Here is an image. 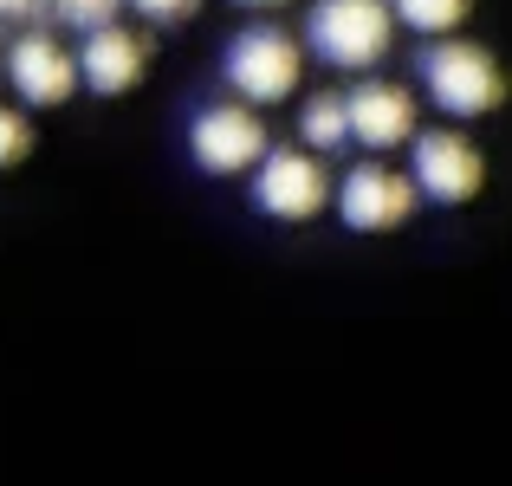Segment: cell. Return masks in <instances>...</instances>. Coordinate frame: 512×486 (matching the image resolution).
Instances as JSON below:
<instances>
[{
	"label": "cell",
	"instance_id": "6da1fadb",
	"mask_svg": "<svg viewBox=\"0 0 512 486\" xmlns=\"http://www.w3.org/2000/svg\"><path fill=\"white\" fill-rule=\"evenodd\" d=\"M305 59H312V52H305V39H292L286 26L260 20V26H240V33L227 39L221 78H227V91H234L240 104H253V111H273V104L299 98Z\"/></svg>",
	"mask_w": 512,
	"mask_h": 486
},
{
	"label": "cell",
	"instance_id": "7a4b0ae2",
	"mask_svg": "<svg viewBox=\"0 0 512 486\" xmlns=\"http://www.w3.org/2000/svg\"><path fill=\"white\" fill-rule=\"evenodd\" d=\"M396 46V7L389 0H318L305 13V52L331 72H363L389 59Z\"/></svg>",
	"mask_w": 512,
	"mask_h": 486
},
{
	"label": "cell",
	"instance_id": "3957f363",
	"mask_svg": "<svg viewBox=\"0 0 512 486\" xmlns=\"http://www.w3.org/2000/svg\"><path fill=\"white\" fill-rule=\"evenodd\" d=\"M422 91L441 117L474 124V117H493L506 104V72L487 46L454 33V39H435V46L422 52Z\"/></svg>",
	"mask_w": 512,
	"mask_h": 486
},
{
	"label": "cell",
	"instance_id": "277c9868",
	"mask_svg": "<svg viewBox=\"0 0 512 486\" xmlns=\"http://www.w3.org/2000/svg\"><path fill=\"white\" fill-rule=\"evenodd\" d=\"M331 208H338V221L350 234H396V227H409V214L422 208V188H415L409 169H396V162H383V156H363L338 175Z\"/></svg>",
	"mask_w": 512,
	"mask_h": 486
},
{
	"label": "cell",
	"instance_id": "5b68a950",
	"mask_svg": "<svg viewBox=\"0 0 512 486\" xmlns=\"http://www.w3.org/2000/svg\"><path fill=\"white\" fill-rule=\"evenodd\" d=\"M273 150L266 137V111L227 98V104H201L195 124H188V156L201 175H253Z\"/></svg>",
	"mask_w": 512,
	"mask_h": 486
},
{
	"label": "cell",
	"instance_id": "8992f818",
	"mask_svg": "<svg viewBox=\"0 0 512 486\" xmlns=\"http://www.w3.org/2000/svg\"><path fill=\"white\" fill-rule=\"evenodd\" d=\"M247 182H253V208L273 214V221H318V214L331 208V195H338L325 156L305 150V143H292V150H266V162L247 175Z\"/></svg>",
	"mask_w": 512,
	"mask_h": 486
},
{
	"label": "cell",
	"instance_id": "52a82bcc",
	"mask_svg": "<svg viewBox=\"0 0 512 486\" xmlns=\"http://www.w3.org/2000/svg\"><path fill=\"white\" fill-rule=\"evenodd\" d=\"M409 175L415 188H422V201H435V208H461V201H474L480 188H487V156H480V143L467 137V130H422V137L409 143Z\"/></svg>",
	"mask_w": 512,
	"mask_h": 486
},
{
	"label": "cell",
	"instance_id": "ba28073f",
	"mask_svg": "<svg viewBox=\"0 0 512 486\" xmlns=\"http://www.w3.org/2000/svg\"><path fill=\"white\" fill-rule=\"evenodd\" d=\"M7 91L26 111H59L78 85V46H65L52 26H26L7 46Z\"/></svg>",
	"mask_w": 512,
	"mask_h": 486
},
{
	"label": "cell",
	"instance_id": "9c48e42d",
	"mask_svg": "<svg viewBox=\"0 0 512 486\" xmlns=\"http://www.w3.org/2000/svg\"><path fill=\"white\" fill-rule=\"evenodd\" d=\"M344 98H350V143L357 150L389 156V150H409L422 137V104L396 78H357Z\"/></svg>",
	"mask_w": 512,
	"mask_h": 486
},
{
	"label": "cell",
	"instance_id": "30bf717a",
	"mask_svg": "<svg viewBox=\"0 0 512 486\" xmlns=\"http://www.w3.org/2000/svg\"><path fill=\"white\" fill-rule=\"evenodd\" d=\"M150 72V39L137 26H104V33H85L78 39V85L98 91V98H124V91L143 85Z\"/></svg>",
	"mask_w": 512,
	"mask_h": 486
},
{
	"label": "cell",
	"instance_id": "8fae6325",
	"mask_svg": "<svg viewBox=\"0 0 512 486\" xmlns=\"http://www.w3.org/2000/svg\"><path fill=\"white\" fill-rule=\"evenodd\" d=\"M299 143L318 156H338L350 150V98L344 91H312L299 104Z\"/></svg>",
	"mask_w": 512,
	"mask_h": 486
},
{
	"label": "cell",
	"instance_id": "7c38bea8",
	"mask_svg": "<svg viewBox=\"0 0 512 486\" xmlns=\"http://www.w3.org/2000/svg\"><path fill=\"white\" fill-rule=\"evenodd\" d=\"M396 7V26H409L415 39H454L467 26V13H474V0H389Z\"/></svg>",
	"mask_w": 512,
	"mask_h": 486
},
{
	"label": "cell",
	"instance_id": "4fadbf2b",
	"mask_svg": "<svg viewBox=\"0 0 512 486\" xmlns=\"http://www.w3.org/2000/svg\"><path fill=\"white\" fill-rule=\"evenodd\" d=\"M124 7H130V0H52L46 20H59L65 33L85 39V33H104V26H117V20H124Z\"/></svg>",
	"mask_w": 512,
	"mask_h": 486
},
{
	"label": "cell",
	"instance_id": "5bb4252c",
	"mask_svg": "<svg viewBox=\"0 0 512 486\" xmlns=\"http://www.w3.org/2000/svg\"><path fill=\"white\" fill-rule=\"evenodd\" d=\"M33 156V117L26 104H0V169H20Z\"/></svg>",
	"mask_w": 512,
	"mask_h": 486
},
{
	"label": "cell",
	"instance_id": "9a60e30c",
	"mask_svg": "<svg viewBox=\"0 0 512 486\" xmlns=\"http://www.w3.org/2000/svg\"><path fill=\"white\" fill-rule=\"evenodd\" d=\"M201 0H130V13H143L150 26H182Z\"/></svg>",
	"mask_w": 512,
	"mask_h": 486
},
{
	"label": "cell",
	"instance_id": "2e32d148",
	"mask_svg": "<svg viewBox=\"0 0 512 486\" xmlns=\"http://www.w3.org/2000/svg\"><path fill=\"white\" fill-rule=\"evenodd\" d=\"M52 13V0H0V20L7 26H33V20H46Z\"/></svg>",
	"mask_w": 512,
	"mask_h": 486
},
{
	"label": "cell",
	"instance_id": "e0dca14e",
	"mask_svg": "<svg viewBox=\"0 0 512 486\" xmlns=\"http://www.w3.org/2000/svg\"><path fill=\"white\" fill-rule=\"evenodd\" d=\"M234 7H253V13H273V7H292V0H234Z\"/></svg>",
	"mask_w": 512,
	"mask_h": 486
},
{
	"label": "cell",
	"instance_id": "ac0fdd59",
	"mask_svg": "<svg viewBox=\"0 0 512 486\" xmlns=\"http://www.w3.org/2000/svg\"><path fill=\"white\" fill-rule=\"evenodd\" d=\"M0 78H7V46H0Z\"/></svg>",
	"mask_w": 512,
	"mask_h": 486
}]
</instances>
